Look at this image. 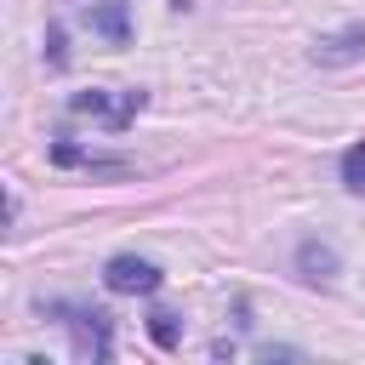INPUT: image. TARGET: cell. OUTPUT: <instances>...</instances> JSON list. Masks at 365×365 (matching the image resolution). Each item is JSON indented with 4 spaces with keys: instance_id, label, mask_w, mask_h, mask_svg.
I'll return each instance as SVG.
<instances>
[{
    "instance_id": "8992f818",
    "label": "cell",
    "mask_w": 365,
    "mask_h": 365,
    "mask_svg": "<svg viewBox=\"0 0 365 365\" xmlns=\"http://www.w3.org/2000/svg\"><path fill=\"white\" fill-rule=\"evenodd\" d=\"M51 160H57V165H86V171H131L125 160L97 154V148H80V143H51Z\"/></svg>"
},
{
    "instance_id": "6da1fadb",
    "label": "cell",
    "mask_w": 365,
    "mask_h": 365,
    "mask_svg": "<svg viewBox=\"0 0 365 365\" xmlns=\"http://www.w3.org/2000/svg\"><path fill=\"white\" fill-rule=\"evenodd\" d=\"M51 314H63V325L74 331V354L80 359H114V319L103 308H86V302H51Z\"/></svg>"
},
{
    "instance_id": "30bf717a",
    "label": "cell",
    "mask_w": 365,
    "mask_h": 365,
    "mask_svg": "<svg viewBox=\"0 0 365 365\" xmlns=\"http://www.w3.org/2000/svg\"><path fill=\"white\" fill-rule=\"evenodd\" d=\"M46 63H51V68H63V63H68V51H63V29H57V23L46 29Z\"/></svg>"
},
{
    "instance_id": "3957f363",
    "label": "cell",
    "mask_w": 365,
    "mask_h": 365,
    "mask_svg": "<svg viewBox=\"0 0 365 365\" xmlns=\"http://www.w3.org/2000/svg\"><path fill=\"white\" fill-rule=\"evenodd\" d=\"M160 268L148 262V257H131V251H120V257H108L103 262V285L114 291V297H148V291H160Z\"/></svg>"
},
{
    "instance_id": "ba28073f",
    "label": "cell",
    "mask_w": 365,
    "mask_h": 365,
    "mask_svg": "<svg viewBox=\"0 0 365 365\" xmlns=\"http://www.w3.org/2000/svg\"><path fill=\"white\" fill-rule=\"evenodd\" d=\"M148 336H154L160 348H177V342H182V325H177V314H171V308H154V314H148Z\"/></svg>"
},
{
    "instance_id": "5b68a950",
    "label": "cell",
    "mask_w": 365,
    "mask_h": 365,
    "mask_svg": "<svg viewBox=\"0 0 365 365\" xmlns=\"http://www.w3.org/2000/svg\"><path fill=\"white\" fill-rule=\"evenodd\" d=\"M86 29H91V34H103L108 46H125V40H131L125 0H91V6H86Z\"/></svg>"
},
{
    "instance_id": "7a4b0ae2",
    "label": "cell",
    "mask_w": 365,
    "mask_h": 365,
    "mask_svg": "<svg viewBox=\"0 0 365 365\" xmlns=\"http://www.w3.org/2000/svg\"><path fill=\"white\" fill-rule=\"evenodd\" d=\"M143 103H148V91H137V86H125V91H74L68 114H86V120H103L108 131H125L143 114Z\"/></svg>"
},
{
    "instance_id": "277c9868",
    "label": "cell",
    "mask_w": 365,
    "mask_h": 365,
    "mask_svg": "<svg viewBox=\"0 0 365 365\" xmlns=\"http://www.w3.org/2000/svg\"><path fill=\"white\" fill-rule=\"evenodd\" d=\"M359 57H365V23H348V29L314 40V63H325V68H336V63H359Z\"/></svg>"
},
{
    "instance_id": "52a82bcc",
    "label": "cell",
    "mask_w": 365,
    "mask_h": 365,
    "mask_svg": "<svg viewBox=\"0 0 365 365\" xmlns=\"http://www.w3.org/2000/svg\"><path fill=\"white\" fill-rule=\"evenodd\" d=\"M297 262H302V279H331L336 274V251L331 245H314V240L297 251Z\"/></svg>"
},
{
    "instance_id": "8fae6325",
    "label": "cell",
    "mask_w": 365,
    "mask_h": 365,
    "mask_svg": "<svg viewBox=\"0 0 365 365\" xmlns=\"http://www.w3.org/2000/svg\"><path fill=\"white\" fill-rule=\"evenodd\" d=\"M171 6H188V0H171Z\"/></svg>"
},
{
    "instance_id": "9c48e42d",
    "label": "cell",
    "mask_w": 365,
    "mask_h": 365,
    "mask_svg": "<svg viewBox=\"0 0 365 365\" xmlns=\"http://www.w3.org/2000/svg\"><path fill=\"white\" fill-rule=\"evenodd\" d=\"M342 182H348L354 194H365V143H354V148L342 154Z\"/></svg>"
}]
</instances>
